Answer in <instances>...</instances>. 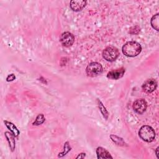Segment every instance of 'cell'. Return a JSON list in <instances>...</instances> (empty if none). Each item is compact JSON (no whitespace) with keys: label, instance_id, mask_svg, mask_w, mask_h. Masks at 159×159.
I'll use <instances>...</instances> for the list:
<instances>
[{"label":"cell","instance_id":"cell-1","mask_svg":"<svg viewBox=\"0 0 159 159\" xmlns=\"http://www.w3.org/2000/svg\"><path fill=\"white\" fill-rule=\"evenodd\" d=\"M142 51L140 44L135 41H129L125 43L122 48L123 54L129 57H134L139 55Z\"/></svg>","mask_w":159,"mask_h":159},{"label":"cell","instance_id":"cell-2","mask_svg":"<svg viewBox=\"0 0 159 159\" xmlns=\"http://www.w3.org/2000/svg\"><path fill=\"white\" fill-rule=\"evenodd\" d=\"M139 135L141 139L147 142H151L155 138V132L154 129L147 125H142L139 130Z\"/></svg>","mask_w":159,"mask_h":159},{"label":"cell","instance_id":"cell-3","mask_svg":"<svg viewBox=\"0 0 159 159\" xmlns=\"http://www.w3.org/2000/svg\"><path fill=\"white\" fill-rule=\"evenodd\" d=\"M102 57L108 61H114L116 60L119 55V52L118 49L112 46L106 47L102 51Z\"/></svg>","mask_w":159,"mask_h":159},{"label":"cell","instance_id":"cell-4","mask_svg":"<svg viewBox=\"0 0 159 159\" xmlns=\"http://www.w3.org/2000/svg\"><path fill=\"white\" fill-rule=\"evenodd\" d=\"M102 71V65L98 62L90 63L86 68V72L88 76L94 77L100 75Z\"/></svg>","mask_w":159,"mask_h":159},{"label":"cell","instance_id":"cell-5","mask_svg":"<svg viewBox=\"0 0 159 159\" xmlns=\"http://www.w3.org/2000/svg\"><path fill=\"white\" fill-rule=\"evenodd\" d=\"M60 41L63 46L69 47L73 44L75 37L71 33L69 32H65L61 34L60 38Z\"/></svg>","mask_w":159,"mask_h":159},{"label":"cell","instance_id":"cell-6","mask_svg":"<svg viewBox=\"0 0 159 159\" xmlns=\"http://www.w3.org/2000/svg\"><path fill=\"white\" fill-rule=\"evenodd\" d=\"M133 109L138 114H143L147 109V103L143 99H139L135 101L133 103Z\"/></svg>","mask_w":159,"mask_h":159},{"label":"cell","instance_id":"cell-7","mask_svg":"<svg viewBox=\"0 0 159 159\" xmlns=\"http://www.w3.org/2000/svg\"><path fill=\"white\" fill-rule=\"evenodd\" d=\"M157 87V83L155 79H148L142 84V88L146 93H151L154 91Z\"/></svg>","mask_w":159,"mask_h":159},{"label":"cell","instance_id":"cell-8","mask_svg":"<svg viewBox=\"0 0 159 159\" xmlns=\"http://www.w3.org/2000/svg\"><path fill=\"white\" fill-rule=\"evenodd\" d=\"M125 71V68L123 67L113 70L107 73V77L111 80H119L124 76Z\"/></svg>","mask_w":159,"mask_h":159},{"label":"cell","instance_id":"cell-9","mask_svg":"<svg viewBox=\"0 0 159 159\" xmlns=\"http://www.w3.org/2000/svg\"><path fill=\"white\" fill-rule=\"evenodd\" d=\"M87 1L84 0H72L70 1V7L74 11L82 10L86 5Z\"/></svg>","mask_w":159,"mask_h":159},{"label":"cell","instance_id":"cell-10","mask_svg":"<svg viewBox=\"0 0 159 159\" xmlns=\"http://www.w3.org/2000/svg\"><path fill=\"white\" fill-rule=\"evenodd\" d=\"M98 158H112L113 157L111 155L110 153L102 147H98L96 150Z\"/></svg>","mask_w":159,"mask_h":159},{"label":"cell","instance_id":"cell-11","mask_svg":"<svg viewBox=\"0 0 159 159\" xmlns=\"http://www.w3.org/2000/svg\"><path fill=\"white\" fill-rule=\"evenodd\" d=\"M5 137L8 142L9 143V147L12 152H13L15 149L16 147V141H15V136L12 134L10 133L9 132H6L4 133Z\"/></svg>","mask_w":159,"mask_h":159},{"label":"cell","instance_id":"cell-12","mask_svg":"<svg viewBox=\"0 0 159 159\" xmlns=\"http://www.w3.org/2000/svg\"><path fill=\"white\" fill-rule=\"evenodd\" d=\"M6 126L10 130L11 133L15 136V137H18V135L20 134L19 130L17 129L16 126L12 122L7 121V120H4V121Z\"/></svg>","mask_w":159,"mask_h":159},{"label":"cell","instance_id":"cell-13","mask_svg":"<svg viewBox=\"0 0 159 159\" xmlns=\"http://www.w3.org/2000/svg\"><path fill=\"white\" fill-rule=\"evenodd\" d=\"M110 138L112 140V141L116 145H117L118 146H122V147L127 146V143L125 142V141L123 140V139L120 137H119V136H117V135L111 134L110 135Z\"/></svg>","mask_w":159,"mask_h":159},{"label":"cell","instance_id":"cell-14","mask_svg":"<svg viewBox=\"0 0 159 159\" xmlns=\"http://www.w3.org/2000/svg\"><path fill=\"white\" fill-rule=\"evenodd\" d=\"M151 25L157 31L159 30V14L158 13L154 15L151 19Z\"/></svg>","mask_w":159,"mask_h":159},{"label":"cell","instance_id":"cell-15","mask_svg":"<svg viewBox=\"0 0 159 159\" xmlns=\"http://www.w3.org/2000/svg\"><path fill=\"white\" fill-rule=\"evenodd\" d=\"M97 101H98V106H99V111H100L101 113L102 114V116L105 118V119L107 120L108 119V116H109L108 111H107L106 108L105 107V106H104L102 102L99 99H98Z\"/></svg>","mask_w":159,"mask_h":159},{"label":"cell","instance_id":"cell-16","mask_svg":"<svg viewBox=\"0 0 159 159\" xmlns=\"http://www.w3.org/2000/svg\"><path fill=\"white\" fill-rule=\"evenodd\" d=\"M45 117L43 116V114H39L36 119H35V120L33 122V125H40L42 124V123H43V122L45 121Z\"/></svg>","mask_w":159,"mask_h":159},{"label":"cell","instance_id":"cell-17","mask_svg":"<svg viewBox=\"0 0 159 159\" xmlns=\"http://www.w3.org/2000/svg\"><path fill=\"white\" fill-rule=\"evenodd\" d=\"M71 150V147L69 144L68 142H66L64 144V148H63V151L61 153H60L58 155V157H63V156H65L67 153H68L69 151H70Z\"/></svg>","mask_w":159,"mask_h":159},{"label":"cell","instance_id":"cell-18","mask_svg":"<svg viewBox=\"0 0 159 159\" xmlns=\"http://www.w3.org/2000/svg\"><path fill=\"white\" fill-rule=\"evenodd\" d=\"M140 28L139 26L136 25V26L132 27L130 29L129 33L130 34H132V35H137L140 32Z\"/></svg>","mask_w":159,"mask_h":159},{"label":"cell","instance_id":"cell-19","mask_svg":"<svg viewBox=\"0 0 159 159\" xmlns=\"http://www.w3.org/2000/svg\"><path fill=\"white\" fill-rule=\"evenodd\" d=\"M15 78H16V76H15V75L14 74H10V75H9L7 76L6 81H12L14 80H15Z\"/></svg>","mask_w":159,"mask_h":159},{"label":"cell","instance_id":"cell-20","mask_svg":"<svg viewBox=\"0 0 159 159\" xmlns=\"http://www.w3.org/2000/svg\"><path fill=\"white\" fill-rule=\"evenodd\" d=\"M85 156H86L85 153H81L78 154V155L76 157V158H83L85 157Z\"/></svg>","mask_w":159,"mask_h":159},{"label":"cell","instance_id":"cell-21","mask_svg":"<svg viewBox=\"0 0 159 159\" xmlns=\"http://www.w3.org/2000/svg\"><path fill=\"white\" fill-rule=\"evenodd\" d=\"M155 153H156V156H157V158H159V156H158V147H157L156 148V150H155Z\"/></svg>","mask_w":159,"mask_h":159}]
</instances>
